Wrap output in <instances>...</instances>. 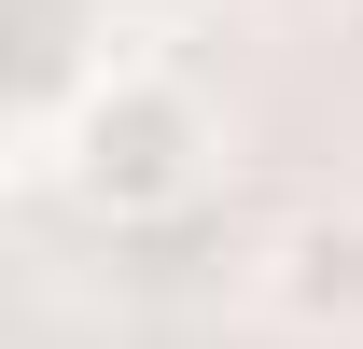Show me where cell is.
Wrapping results in <instances>:
<instances>
[{
    "label": "cell",
    "mask_w": 363,
    "mask_h": 349,
    "mask_svg": "<svg viewBox=\"0 0 363 349\" xmlns=\"http://www.w3.org/2000/svg\"><path fill=\"white\" fill-rule=\"evenodd\" d=\"M28 168H56L98 223H168L182 196L210 182V112H196V84H168V70H98V84L70 98V126L28 140Z\"/></svg>",
    "instance_id": "1"
},
{
    "label": "cell",
    "mask_w": 363,
    "mask_h": 349,
    "mask_svg": "<svg viewBox=\"0 0 363 349\" xmlns=\"http://www.w3.org/2000/svg\"><path fill=\"white\" fill-rule=\"evenodd\" d=\"M266 307L294 336H363V210H294L266 238Z\"/></svg>",
    "instance_id": "2"
}]
</instances>
